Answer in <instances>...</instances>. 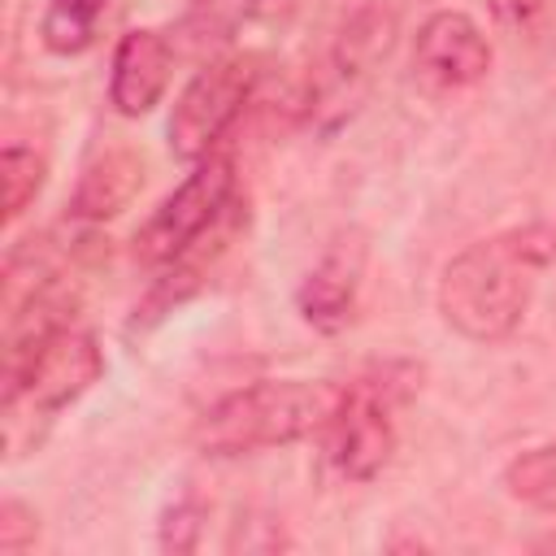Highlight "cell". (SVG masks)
<instances>
[{
    "mask_svg": "<svg viewBox=\"0 0 556 556\" xmlns=\"http://www.w3.org/2000/svg\"><path fill=\"white\" fill-rule=\"evenodd\" d=\"M547 239H552L547 230L530 226V230L495 235V239H482L456 252L439 278L443 321L473 343L508 339L526 317L543 261L552 256Z\"/></svg>",
    "mask_w": 556,
    "mask_h": 556,
    "instance_id": "1",
    "label": "cell"
},
{
    "mask_svg": "<svg viewBox=\"0 0 556 556\" xmlns=\"http://www.w3.org/2000/svg\"><path fill=\"white\" fill-rule=\"evenodd\" d=\"M339 400V382L265 378L208 404V413L195 421V447L208 456H248L261 447H282L326 430Z\"/></svg>",
    "mask_w": 556,
    "mask_h": 556,
    "instance_id": "2",
    "label": "cell"
},
{
    "mask_svg": "<svg viewBox=\"0 0 556 556\" xmlns=\"http://www.w3.org/2000/svg\"><path fill=\"white\" fill-rule=\"evenodd\" d=\"M413 382V365H382L343 387V400L326 426V456L343 478L369 482L382 473L395 447V408L408 400Z\"/></svg>",
    "mask_w": 556,
    "mask_h": 556,
    "instance_id": "3",
    "label": "cell"
},
{
    "mask_svg": "<svg viewBox=\"0 0 556 556\" xmlns=\"http://www.w3.org/2000/svg\"><path fill=\"white\" fill-rule=\"evenodd\" d=\"M104 374V352L87 330H56L17 361H4V421L17 434L22 421H48L74 404Z\"/></svg>",
    "mask_w": 556,
    "mask_h": 556,
    "instance_id": "4",
    "label": "cell"
},
{
    "mask_svg": "<svg viewBox=\"0 0 556 556\" xmlns=\"http://www.w3.org/2000/svg\"><path fill=\"white\" fill-rule=\"evenodd\" d=\"M256 78H261V56H252V52H235V56H217V61L200 65L195 78L174 100L169 152L187 165L213 156L222 135L235 126V117L252 100Z\"/></svg>",
    "mask_w": 556,
    "mask_h": 556,
    "instance_id": "5",
    "label": "cell"
},
{
    "mask_svg": "<svg viewBox=\"0 0 556 556\" xmlns=\"http://www.w3.org/2000/svg\"><path fill=\"white\" fill-rule=\"evenodd\" d=\"M235 200V161L230 156H204L191 165V174L152 208V217L135 235V261L143 265H178L208 226L222 222V213Z\"/></svg>",
    "mask_w": 556,
    "mask_h": 556,
    "instance_id": "6",
    "label": "cell"
},
{
    "mask_svg": "<svg viewBox=\"0 0 556 556\" xmlns=\"http://www.w3.org/2000/svg\"><path fill=\"white\" fill-rule=\"evenodd\" d=\"M413 70L430 91H460L491 70V43L469 13L439 9L417 26Z\"/></svg>",
    "mask_w": 556,
    "mask_h": 556,
    "instance_id": "7",
    "label": "cell"
},
{
    "mask_svg": "<svg viewBox=\"0 0 556 556\" xmlns=\"http://www.w3.org/2000/svg\"><path fill=\"white\" fill-rule=\"evenodd\" d=\"M174 70V43L161 30H126L113 48V74H109V104L122 117H143L169 87Z\"/></svg>",
    "mask_w": 556,
    "mask_h": 556,
    "instance_id": "8",
    "label": "cell"
},
{
    "mask_svg": "<svg viewBox=\"0 0 556 556\" xmlns=\"http://www.w3.org/2000/svg\"><path fill=\"white\" fill-rule=\"evenodd\" d=\"M361 269H365V243L361 239L330 243V252L308 269V278L295 291V304H300L304 321H313L317 330H339L352 313Z\"/></svg>",
    "mask_w": 556,
    "mask_h": 556,
    "instance_id": "9",
    "label": "cell"
},
{
    "mask_svg": "<svg viewBox=\"0 0 556 556\" xmlns=\"http://www.w3.org/2000/svg\"><path fill=\"white\" fill-rule=\"evenodd\" d=\"M395 30L400 26H395V13L387 4L374 0V4L356 9L343 22V30L334 39V52H330V78H334V87H352V83L369 78V70L391 52Z\"/></svg>",
    "mask_w": 556,
    "mask_h": 556,
    "instance_id": "10",
    "label": "cell"
},
{
    "mask_svg": "<svg viewBox=\"0 0 556 556\" xmlns=\"http://www.w3.org/2000/svg\"><path fill=\"white\" fill-rule=\"evenodd\" d=\"M139 182H143V165L130 152H104L96 165H87V174H83V182L74 191L70 213L78 222L113 217L117 208L130 204V195L139 191Z\"/></svg>",
    "mask_w": 556,
    "mask_h": 556,
    "instance_id": "11",
    "label": "cell"
},
{
    "mask_svg": "<svg viewBox=\"0 0 556 556\" xmlns=\"http://www.w3.org/2000/svg\"><path fill=\"white\" fill-rule=\"evenodd\" d=\"M295 0H191L187 17H182V35L191 48H213L235 39V30L243 22L256 17H287Z\"/></svg>",
    "mask_w": 556,
    "mask_h": 556,
    "instance_id": "12",
    "label": "cell"
},
{
    "mask_svg": "<svg viewBox=\"0 0 556 556\" xmlns=\"http://www.w3.org/2000/svg\"><path fill=\"white\" fill-rule=\"evenodd\" d=\"M504 491L517 504H530V508L556 517V439L513 456L504 469Z\"/></svg>",
    "mask_w": 556,
    "mask_h": 556,
    "instance_id": "13",
    "label": "cell"
},
{
    "mask_svg": "<svg viewBox=\"0 0 556 556\" xmlns=\"http://www.w3.org/2000/svg\"><path fill=\"white\" fill-rule=\"evenodd\" d=\"M109 0H48V13L39 22V35L52 52L74 56L83 48H91L96 39V22L104 13Z\"/></svg>",
    "mask_w": 556,
    "mask_h": 556,
    "instance_id": "14",
    "label": "cell"
},
{
    "mask_svg": "<svg viewBox=\"0 0 556 556\" xmlns=\"http://www.w3.org/2000/svg\"><path fill=\"white\" fill-rule=\"evenodd\" d=\"M0 182H4V217L17 222L26 213V204L39 195V187H43V156L35 148L9 143L0 152Z\"/></svg>",
    "mask_w": 556,
    "mask_h": 556,
    "instance_id": "15",
    "label": "cell"
},
{
    "mask_svg": "<svg viewBox=\"0 0 556 556\" xmlns=\"http://www.w3.org/2000/svg\"><path fill=\"white\" fill-rule=\"evenodd\" d=\"M35 513L26 508V504H17V500H4L0 504V552L4 556H17V552H26L30 543H35Z\"/></svg>",
    "mask_w": 556,
    "mask_h": 556,
    "instance_id": "16",
    "label": "cell"
}]
</instances>
